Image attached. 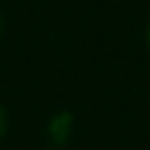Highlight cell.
<instances>
[{"label":"cell","instance_id":"obj_1","mask_svg":"<svg viewBox=\"0 0 150 150\" xmlns=\"http://www.w3.org/2000/svg\"><path fill=\"white\" fill-rule=\"evenodd\" d=\"M3 134H6V111L0 106V139H3Z\"/></svg>","mask_w":150,"mask_h":150},{"label":"cell","instance_id":"obj_2","mask_svg":"<svg viewBox=\"0 0 150 150\" xmlns=\"http://www.w3.org/2000/svg\"><path fill=\"white\" fill-rule=\"evenodd\" d=\"M147 45H150V28H147Z\"/></svg>","mask_w":150,"mask_h":150},{"label":"cell","instance_id":"obj_3","mask_svg":"<svg viewBox=\"0 0 150 150\" xmlns=\"http://www.w3.org/2000/svg\"><path fill=\"white\" fill-rule=\"evenodd\" d=\"M0 31H3V20H0Z\"/></svg>","mask_w":150,"mask_h":150}]
</instances>
